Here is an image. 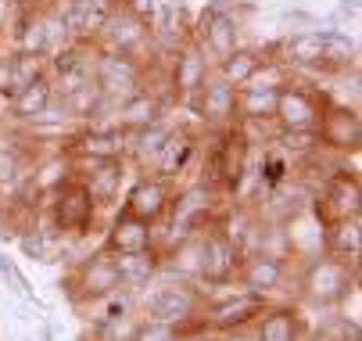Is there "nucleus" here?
<instances>
[{"mask_svg": "<svg viewBox=\"0 0 362 341\" xmlns=\"http://www.w3.org/2000/svg\"><path fill=\"white\" fill-rule=\"evenodd\" d=\"M204 302H209V299H204L201 291L194 287V280H180V277L162 280V273H158L136 295V313L144 320L165 323V327H176L180 334H187V330L204 327L201 323Z\"/></svg>", "mask_w": 362, "mask_h": 341, "instance_id": "obj_1", "label": "nucleus"}, {"mask_svg": "<svg viewBox=\"0 0 362 341\" xmlns=\"http://www.w3.org/2000/svg\"><path fill=\"white\" fill-rule=\"evenodd\" d=\"M219 194H223V190H216V187H209V183H201V180L190 183V187H183V190H176V194H173V205H169V212H165V219L154 223V226H165V230H169V233H158V237H154V248L165 252L169 245H176V241L194 237V233H201L204 226H212V223L223 216Z\"/></svg>", "mask_w": 362, "mask_h": 341, "instance_id": "obj_2", "label": "nucleus"}, {"mask_svg": "<svg viewBox=\"0 0 362 341\" xmlns=\"http://www.w3.org/2000/svg\"><path fill=\"white\" fill-rule=\"evenodd\" d=\"M355 284H358V266H355V262H344V259H337V255H327V252H320V255L308 259V262H305V273H301V280H298L301 299H305L308 306H320V309L337 306Z\"/></svg>", "mask_w": 362, "mask_h": 341, "instance_id": "obj_3", "label": "nucleus"}, {"mask_svg": "<svg viewBox=\"0 0 362 341\" xmlns=\"http://www.w3.org/2000/svg\"><path fill=\"white\" fill-rule=\"evenodd\" d=\"M247 158H251V140L244 129H233V126H223L216 133V144L209 148V162H204V180L216 190H230L244 180V169H247Z\"/></svg>", "mask_w": 362, "mask_h": 341, "instance_id": "obj_4", "label": "nucleus"}, {"mask_svg": "<svg viewBox=\"0 0 362 341\" xmlns=\"http://www.w3.org/2000/svg\"><path fill=\"white\" fill-rule=\"evenodd\" d=\"M327 93L323 90H313V86H298L294 79L287 86H280L276 93V115L273 122L287 133H316L320 129V119L327 112Z\"/></svg>", "mask_w": 362, "mask_h": 341, "instance_id": "obj_5", "label": "nucleus"}, {"mask_svg": "<svg viewBox=\"0 0 362 341\" xmlns=\"http://www.w3.org/2000/svg\"><path fill=\"white\" fill-rule=\"evenodd\" d=\"M65 291L72 306L79 302H90V299H100V295H112V291H119V270H115V255L108 248H100L86 259H79L69 277H65Z\"/></svg>", "mask_w": 362, "mask_h": 341, "instance_id": "obj_6", "label": "nucleus"}, {"mask_svg": "<svg viewBox=\"0 0 362 341\" xmlns=\"http://www.w3.org/2000/svg\"><path fill=\"white\" fill-rule=\"evenodd\" d=\"M240 248L223 233L219 219L212 226L201 230V277L197 284H209V287H226L237 280V270H240Z\"/></svg>", "mask_w": 362, "mask_h": 341, "instance_id": "obj_7", "label": "nucleus"}, {"mask_svg": "<svg viewBox=\"0 0 362 341\" xmlns=\"http://www.w3.org/2000/svg\"><path fill=\"white\" fill-rule=\"evenodd\" d=\"M47 202H50V209H54V216L62 223V237L65 241H86L93 233L100 209L93 205V198L86 194V187L79 183V176L69 180L62 190H54Z\"/></svg>", "mask_w": 362, "mask_h": 341, "instance_id": "obj_8", "label": "nucleus"}, {"mask_svg": "<svg viewBox=\"0 0 362 341\" xmlns=\"http://www.w3.org/2000/svg\"><path fill=\"white\" fill-rule=\"evenodd\" d=\"M93 79L105 93V101H119V97L133 93L144 86V62L136 54H115V51H100L93 62Z\"/></svg>", "mask_w": 362, "mask_h": 341, "instance_id": "obj_9", "label": "nucleus"}, {"mask_svg": "<svg viewBox=\"0 0 362 341\" xmlns=\"http://www.w3.org/2000/svg\"><path fill=\"white\" fill-rule=\"evenodd\" d=\"M269 306V299L251 295V291H237L230 299L219 302H204V330L212 334H226V330H240V327H255V320L262 316V309Z\"/></svg>", "mask_w": 362, "mask_h": 341, "instance_id": "obj_10", "label": "nucleus"}, {"mask_svg": "<svg viewBox=\"0 0 362 341\" xmlns=\"http://www.w3.org/2000/svg\"><path fill=\"white\" fill-rule=\"evenodd\" d=\"M151 40V25L147 18L129 8V4H119L108 22L100 25L97 33V43H100V51H115V54H140V47Z\"/></svg>", "mask_w": 362, "mask_h": 341, "instance_id": "obj_11", "label": "nucleus"}, {"mask_svg": "<svg viewBox=\"0 0 362 341\" xmlns=\"http://www.w3.org/2000/svg\"><path fill=\"white\" fill-rule=\"evenodd\" d=\"M197 115H201V122L204 126H216V129H223V126H233L237 122V86H230L216 69L209 72V79L201 83V90L187 101Z\"/></svg>", "mask_w": 362, "mask_h": 341, "instance_id": "obj_12", "label": "nucleus"}, {"mask_svg": "<svg viewBox=\"0 0 362 341\" xmlns=\"http://www.w3.org/2000/svg\"><path fill=\"white\" fill-rule=\"evenodd\" d=\"M173 183H165V180H158V176H140L129 190H126V198H122V209L129 212V216H136V219H144V223H162L165 219V212H169V205H173Z\"/></svg>", "mask_w": 362, "mask_h": 341, "instance_id": "obj_13", "label": "nucleus"}, {"mask_svg": "<svg viewBox=\"0 0 362 341\" xmlns=\"http://www.w3.org/2000/svg\"><path fill=\"white\" fill-rule=\"evenodd\" d=\"M79 183L86 187V194L93 198L97 209H115L119 194L126 183V158H108V162H90L76 169Z\"/></svg>", "mask_w": 362, "mask_h": 341, "instance_id": "obj_14", "label": "nucleus"}, {"mask_svg": "<svg viewBox=\"0 0 362 341\" xmlns=\"http://www.w3.org/2000/svg\"><path fill=\"white\" fill-rule=\"evenodd\" d=\"M197 148H201V144H197L194 133H187V129H173V133L165 137V144L158 148V155L151 158L147 176H158V180H165V183H176V180L194 166Z\"/></svg>", "mask_w": 362, "mask_h": 341, "instance_id": "obj_15", "label": "nucleus"}, {"mask_svg": "<svg viewBox=\"0 0 362 341\" xmlns=\"http://www.w3.org/2000/svg\"><path fill=\"white\" fill-rule=\"evenodd\" d=\"M237 280H240L244 291H251V295L273 299L287 280V262L280 255H269V252H251V255L240 259Z\"/></svg>", "mask_w": 362, "mask_h": 341, "instance_id": "obj_16", "label": "nucleus"}, {"mask_svg": "<svg viewBox=\"0 0 362 341\" xmlns=\"http://www.w3.org/2000/svg\"><path fill=\"white\" fill-rule=\"evenodd\" d=\"M79 166H90V162H108V158H126V133L115 129V126H93L86 133H79L69 148H65Z\"/></svg>", "mask_w": 362, "mask_h": 341, "instance_id": "obj_17", "label": "nucleus"}, {"mask_svg": "<svg viewBox=\"0 0 362 341\" xmlns=\"http://www.w3.org/2000/svg\"><path fill=\"white\" fill-rule=\"evenodd\" d=\"M320 148H330V151H358L362 144V122H358V112L355 108H344V105H327L323 119H320Z\"/></svg>", "mask_w": 362, "mask_h": 341, "instance_id": "obj_18", "label": "nucleus"}, {"mask_svg": "<svg viewBox=\"0 0 362 341\" xmlns=\"http://www.w3.org/2000/svg\"><path fill=\"white\" fill-rule=\"evenodd\" d=\"M313 212L323 223L334 219H348V216H362V190H358V176H334L320 198H313Z\"/></svg>", "mask_w": 362, "mask_h": 341, "instance_id": "obj_19", "label": "nucleus"}, {"mask_svg": "<svg viewBox=\"0 0 362 341\" xmlns=\"http://www.w3.org/2000/svg\"><path fill=\"white\" fill-rule=\"evenodd\" d=\"M162 112H165V101L154 90H133V93H126L122 101H119V108H115V129H122L126 137L129 133H140V129H147V126H154V122H162Z\"/></svg>", "mask_w": 362, "mask_h": 341, "instance_id": "obj_20", "label": "nucleus"}, {"mask_svg": "<svg viewBox=\"0 0 362 341\" xmlns=\"http://www.w3.org/2000/svg\"><path fill=\"white\" fill-rule=\"evenodd\" d=\"M197 47H201V54H209L216 65L223 58H230L237 47H240V40H237V18L226 15V11H219V8H212L209 15L201 18Z\"/></svg>", "mask_w": 362, "mask_h": 341, "instance_id": "obj_21", "label": "nucleus"}, {"mask_svg": "<svg viewBox=\"0 0 362 341\" xmlns=\"http://www.w3.org/2000/svg\"><path fill=\"white\" fill-rule=\"evenodd\" d=\"M105 248L115 255H133V252H151L154 248V226L129 216L126 209H119V216L108 223L105 233Z\"/></svg>", "mask_w": 362, "mask_h": 341, "instance_id": "obj_22", "label": "nucleus"}, {"mask_svg": "<svg viewBox=\"0 0 362 341\" xmlns=\"http://www.w3.org/2000/svg\"><path fill=\"white\" fill-rule=\"evenodd\" d=\"M33 148L11 140V137H0V205L15 202V194L22 190L29 169H33Z\"/></svg>", "mask_w": 362, "mask_h": 341, "instance_id": "obj_23", "label": "nucleus"}, {"mask_svg": "<svg viewBox=\"0 0 362 341\" xmlns=\"http://www.w3.org/2000/svg\"><path fill=\"white\" fill-rule=\"evenodd\" d=\"M209 72H212L209 58L201 54V47H197V43H190V47H183V51H176V58H173L169 86H173V93L180 97V101L187 105L190 97L201 90V83L209 79Z\"/></svg>", "mask_w": 362, "mask_h": 341, "instance_id": "obj_24", "label": "nucleus"}, {"mask_svg": "<svg viewBox=\"0 0 362 341\" xmlns=\"http://www.w3.org/2000/svg\"><path fill=\"white\" fill-rule=\"evenodd\" d=\"M255 334L258 341H301L308 330H305V316L298 306H266L262 316L255 320Z\"/></svg>", "mask_w": 362, "mask_h": 341, "instance_id": "obj_25", "label": "nucleus"}, {"mask_svg": "<svg viewBox=\"0 0 362 341\" xmlns=\"http://www.w3.org/2000/svg\"><path fill=\"white\" fill-rule=\"evenodd\" d=\"M337 36L327 33H298L284 43V62L287 65H305V69H327L334 62Z\"/></svg>", "mask_w": 362, "mask_h": 341, "instance_id": "obj_26", "label": "nucleus"}, {"mask_svg": "<svg viewBox=\"0 0 362 341\" xmlns=\"http://www.w3.org/2000/svg\"><path fill=\"white\" fill-rule=\"evenodd\" d=\"M54 101H58V97H54V83H50V76H40V79H33V83H25V86H18L11 93L8 108H11L15 119L36 122V119H43L47 108H54Z\"/></svg>", "mask_w": 362, "mask_h": 341, "instance_id": "obj_27", "label": "nucleus"}, {"mask_svg": "<svg viewBox=\"0 0 362 341\" xmlns=\"http://www.w3.org/2000/svg\"><path fill=\"white\" fill-rule=\"evenodd\" d=\"M323 252L358 266V255H362V219L348 216V219L323 223Z\"/></svg>", "mask_w": 362, "mask_h": 341, "instance_id": "obj_28", "label": "nucleus"}, {"mask_svg": "<svg viewBox=\"0 0 362 341\" xmlns=\"http://www.w3.org/2000/svg\"><path fill=\"white\" fill-rule=\"evenodd\" d=\"M115 255V252H112ZM115 270H119V287L133 291V295H140V291L162 273V252L151 248V252H133V255H115Z\"/></svg>", "mask_w": 362, "mask_h": 341, "instance_id": "obj_29", "label": "nucleus"}, {"mask_svg": "<svg viewBox=\"0 0 362 341\" xmlns=\"http://www.w3.org/2000/svg\"><path fill=\"white\" fill-rule=\"evenodd\" d=\"M76 309H79V316L86 323H108V320H119V316L136 313V295H133V291H126V287H119V291H112V295L79 302Z\"/></svg>", "mask_w": 362, "mask_h": 341, "instance_id": "obj_30", "label": "nucleus"}, {"mask_svg": "<svg viewBox=\"0 0 362 341\" xmlns=\"http://www.w3.org/2000/svg\"><path fill=\"white\" fill-rule=\"evenodd\" d=\"M276 93L269 86H237V122H273Z\"/></svg>", "mask_w": 362, "mask_h": 341, "instance_id": "obj_31", "label": "nucleus"}, {"mask_svg": "<svg viewBox=\"0 0 362 341\" xmlns=\"http://www.w3.org/2000/svg\"><path fill=\"white\" fill-rule=\"evenodd\" d=\"M262 62H266V58L258 54V51H240V47H237L230 58H223V62L216 65V72H219L230 86H244V83L258 72V65H262Z\"/></svg>", "mask_w": 362, "mask_h": 341, "instance_id": "obj_32", "label": "nucleus"}, {"mask_svg": "<svg viewBox=\"0 0 362 341\" xmlns=\"http://www.w3.org/2000/svg\"><path fill=\"white\" fill-rule=\"evenodd\" d=\"M18 237V248H22V255L25 259H33V262H54V241H47L43 233H36L33 226H25V230H18L15 233Z\"/></svg>", "mask_w": 362, "mask_h": 341, "instance_id": "obj_33", "label": "nucleus"}, {"mask_svg": "<svg viewBox=\"0 0 362 341\" xmlns=\"http://www.w3.org/2000/svg\"><path fill=\"white\" fill-rule=\"evenodd\" d=\"M180 330L176 327H165V323H154V320H144L140 316V327L133 334V341H176Z\"/></svg>", "mask_w": 362, "mask_h": 341, "instance_id": "obj_34", "label": "nucleus"}, {"mask_svg": "<svg viewBox=\"0 0 362 341\" xmlns=\"http://www.w3.org/2000/svg\"><path fill=\"white\" fill-rule=\"evenodd\" d=\"M219 341H258L255 327H240V330H226V334H216Z\"/></svg>", "mask_w": 362, "mask_h": 341, "instance_id": "obj_35", "label": "nucleus"}, {"mask_svg": "<svg viewBox=\"0 0 362 341\" xmlns=\"http://www.w3.org/2000/svg\"><path fill=\"white\" fill-rule=\"evenodd\" d=\"M11 93V58H4L0 54V93Z\"/></svg>", "mask_w": 362, "mask_h": 341, "instance_id": "obj_36", "label": "nucleus"}, {"mask_svg": "<svg viewBox=\"0 0 362 341\" xmlns=\"http://www.w3.org/2000/svg\"><path fill=\"white\" fill-rule=\"evenodd\" d=\"M15 273H18V266L4 255V252H0V280H4V284H11L15 280Z\"/></svg>", "mask_w": 362, "mask_h": 341, "instance_id": "obj_37", "label": "nucleus"}, {"mask_svg": "<svg viewBox=\"0 0 362 341\" xmlns=\"http://www.w3.org/2000/svg\"><path fill=\"white\" fill-rule=\"evenodd\" d=\"M176 341H219L212 330H204V327H197V330H187V334H180Z\"/></svg>", "mask_w": 362, "mask_h": 341, "instance_id": "obj_38", "label": "nucleus"}]
</instances>
